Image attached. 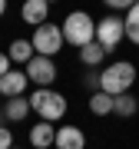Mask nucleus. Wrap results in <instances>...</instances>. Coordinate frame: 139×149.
<instances>
[{
  "instance_id": "nucleus-1",
  "label": "nucleus",
  "mask_w": 139,
  "mask_h": 149,
  "mask_svg": "<svg viewBox=\"0 0 139 149\" xmlns=\"http://www.w3.org/2000/svg\"><path fill=\"white\" fill-rule=\"evenodd\" d=\"M60 30H63V43H70V47H76V50H83L86 43L96 40V20L86 10L66 13V20L60 23Z\"/></svg>"
},
{
  "instance_id": "nucleus-2",
  "label": "nucleus",
  "mask_w": 139,
  "mask_h": 149,
  "mask_svg": "<svg viewBox=\"0 0 139 149\" xmlns=\"http://www.w3.org/2000/svg\"><path fill=\"white\" fill-rule=\"evenodd\" d=\"M136 83V66L129 63V60H119V63H109L106 70L99 73V93H106V96H123L129 93V86Z\"/></svg>"
},
{
  "instance_id": "nucleus-3",
  "label": "nucleus",
  "mask_w": 139,
  "mask_h": 149,
  "mask_svg": "<svg viewBox=\"0 0 139 149\" xmlns=\"http://www.w3.org/2000/svg\"><path fill=\"white\" fill-rule=\"evenodd\" d=\"M27 100H30V113H37L43 123H56L66 116V96L56 90H33Z\"/></svg>"
},
{
  "instance_id": "nucleus-4",
  "label": "nucleus",
  "mask_w": 139,
  "mask_h": 149,
  "mask_svg": "<svg viewBox=\"0 0 139 149\" xmlns=\"http://www.w3.org/2000/svg\"><path fill=\"white\" fill-rule=\"evenodd\" d=\"M30 47H33V53H37V56L53 60V53H60V50H63V30H60L56 23H50V20H47L43 27L33 30Z\"/></svg>"
},
{
  "instance_id": "nucleus-5",
  "label": "nucleus",
  "mask_w": 139,
  "mask_h": 149,
  "mask_svg": "<svg viewBox=\"0 0 139 149\" xmlns=\"http://www.w3.org/2000/svg\"><path fill=\"white\" fill-rule=\"evenodd\" d=\"M126 37V30H123V17H116V13H109V17H103V20L96 23V43L106 53H113V50L123 43Z\"/></svg>"
},
{
  "instance_id": "nucleus-6",
  "label": "nucleus",
  "mask_w": 139,
  "mask_h": 149,
  "mask_svg": "<svg viewBox=\"0 0 139 149\" xmlns=\"http://www.w3.org/2000/svg\"><path fill=\"white\" fill-rule=\"evenodd\" d=\"M23 73H27L30 83H37V90H50V86L56 83V63L47 56H33L27 66H23Z\"/></svg>"
},
{
  "instance_id": "nucleus-7",
  "label": "nucleus",
  "mask_w": 139,
  "mask_h": 149,
  "mask_svg": "<svg viewBox=\"0 0 139 149\" xmlns=\"http://www.w3.org/2000/svg\"><path fill=\"white\" fill-rule=\"evenodd\" d=\"M53 146L56 149H86V133L80 126H60Z\"/></svg>"
},
{
  "instance_id": "nucleus-8",
  "label": "nucleus",
  "mask_w": 139,
  "mask_h": 149,
  "mask_svg": "<svg viewBox=\"0 0 139 149\" xmlns=\"http://www.w3.org/2000/svg\"><path fill=\"white\" fill-rule=\"evenodd\" d=\"M27 73L23 70H10L7 76H0V93L7 96V100H17V96H23V90H27Z\"/></svg>"
},
{
  "instance_id": "nucleus-9",
  "label": "nucleus",
  "mask_w": 139,
  "mask_h": 149,
  "mask_svg": "<svg viewBox=\"0 0 139 149\" xmlns=\"http://www.w3.org/2000/svg\"><path fill=\"white\" fill-rule=\"evenodd\" d=\"M20 17L37 30V27H43V23L50 20V3H47V0H27L23 10H20Z\"/></svg>"
},
{
  "instance_id": "nucleus-10",
  "label": "nucleus",
  "mask_w": 139,
  "mask_h": 149,
  "mask_svg": "<svg viewBox=\"0 0 139 149\" xmlns=\"http://www.w3.org/2000/svg\"><path fill=\"white\" fill-rule=\"evenodd\" d=\"M53 139H56V129H53V123H37V126L30 129V143L37 146V149H50L53 146Z\"/></svg>"
},
{
  "instance_id": "nucleus-11",
  "label": "nucleus",
  "mask_w": 139,
  "mask_h": 149,
  "mask_svg": "<svg viewBox=\"0 0 139 149\" xmlns=\"http://www.w3.org/2000/svg\"><path fill=\"white\" fill-rule=\"evenodd\" d=\"M27 116H30V100H27V96L7 100V106H3V119H10V123H23Z\"/></svg>"
},
{
  "instance_id": "nucleus-12",
  "label": "nucleus",
  "mask_w": 139,
  "mask_h": 149,
  "mask_svg": "<svg viewBox=\"0 0 139 149\" xmlns=\"http://www.w3.org/2000/svg\"><path fill=\"white\" fill-rule=\"evenodd\" d=\"M7 56H10V63H23V66H27V63H30V60L37 56V53H33L30 40H13L10 47H7Z\"/></svg>"
},
{
  "instance_id": "nucleus-13",
  "label": "nucleus",
  "mask_w": 139,
  "mask_h": 149,
  "mask_svg": "<svg viewBox=\"0 0 139 149\" xmlns=\"http://www.w3.org/2000/svg\"><path fill=\"white\" fill-rule=\"evenodd\" d=\"M123 30H126V40L139 47V3H133L123 17Z\"/></svg>"
},
{
  "instance_id": "nucleus-14",
  "label": "nucleus",
  "mask_w": 139,
  "mask_h": 149,
  "mask_svg": "<svg viewBox=\"0 0 139 149\" xmlns=\"http://www.w3.org/2000/svg\"><path fill=\"white\" fill-rule=\"evenodd\" d=\"M136 109H139V103H136L133 93H123V96H116V100H113V113H116V116H123V119L136 116Z\"/></svg>"
},
{
  "instance_id": "nucleus-15",
  "label": "nucleus",
  "mask_w": 139,
  "mask_h": 149,
  "mask_svg": "<svg viewBox=\"0 0 139 149\" xmlns=\"http://www.w3.org/2000/svg\"><path fill=\"white\" fill-rule=\"evenodd\" d=\"M80 60H83L86 66H99L103 60H106V50H103L96 40H93V43H86V47L80 50Z\"/></svg>"
},
{
  "instance_id": "nucleus-16",
  "label": "nucleus",
  "mask_w": 139,
  "mask_h": 149,
  "mask_svg": "<svg viewBox=\"0 0 139 149\" xmlns=\"http://www.w3.org/2000/svg\"><path fill=\"white\" fill-rule=\"evenodd\" d=\"M90 113H93V116H109V113H113V96L93 93L90 96Z\"/></svg>"
},
{
  "instance_id": "nucleus-17",
  "label": "nucleus",
  "mask_w": 139,
  "mask_h": 149,
  "mask_svg": "<svg viewBox=\"0 0 139 149\" xmlns=\"http://www.w3.org/2000/svg\"><path fill=\"white\" fill-rule=\"evenodd\" d=\"M83 86H86L90 93H99V73H93V70H90V73L83 76Z\"/></svg>"
},
{
  "instance_id": "nucleus-18",
  "label": "nucleus",
  "mask_w": 139,
  "mask_h": 149,
  "mask_svg": "<svg viewBox=\"0 0 139 149\" xmlns=\"http://www.w3.org/2000/svg\"><path fill=\"white\" fill-rule=\"evenodd\" d=\"M0 149H13V133L7 126H0Z\"/></svg>"
},
{
  "instance_id": "nucleus-19",
  "label": "nucleus",
  "mask_w": 139,
  "mask_h": 149,
  "mask_svg": "<svg viewBox=\"0 0 139 149\" xmlns=\"http://www.w3.org/2000/svg\"><path fill=\"white\" fill-rule=\"evenodd\" d=\"M106 3H109V10H129L133 0H106Z\"/></svg>"
},
{
  "instance_id": "nucleus-20",
  "label": "nucleus",
  "mask_w": 139,
  "mask_h": 149,
  "mask_svg": "<svg viewBox=\"0 0 139 149\" xmlns=\"http://www.w3.org/2000/svg\"><path fill=\"white\" fill-rule=\"evenodd\" d=\"M10 70H13L10 56H7V53H0V76H7V73H10Z\"/></svg>"
},
{
  "instance_id": "nucleus-21",
  "label": "nucleus",
  "mask_w": 139,
  "mask_h": 149,
  "mask_svg": "<svg viewBox=\"0 0 139 149\" xmlns=\"http://www.w3.org/2000/svg\"><path fill=\"white\" fill-rule=\"evenodd\" d=\"M7 13V3H3V0H0V17H3Z\"/></svg>"
},
{
  "instance_id": "nucleus-22",
  "label": "nucleus",
  "mask_w": 139,
  "mask_h": 149,
  "mask_svg": "<svg viewBox=\"0 0 139 149\" xmlns=\"http://www.w3.org/2000/svg\"><path fill=\"white\" fill-rule=\"evenodd\" d=\"M13 149H17V146H13Z\"/></svg>"
}]
</instances>
